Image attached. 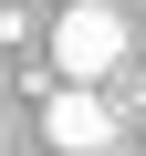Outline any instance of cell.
Here are the masks:
<instances>
[{"label":"cell","instance_id":"cell-1","mask_svg":"<svg viewBox=\"0 0 146 156\" xmlns=\"http://www.w3.org/2000/svg\"><path fill=\"white\" fill-rule=\"evenodd\" d=\"M115 62H125V11L115 0H73V11L52 21V73L63 83H104Z\"/></svg>","mask_w":146,"mask_h":156},{"label":"cell","instance_id":"cell-2","mask_svg":"<svg viewBox=\"0 0 146 156\" xmlns=\"http://www.w3.org/2000/svg\"><path fill=\"white\" fill-rule=\"evenodd\" d=\"M42 135H52L63 156H104V146H115V104H104V83H63V94L42 104Z\"/></svg>","mask_w":146,"mask_h":156},{"label":"cell","instance_id":"cell-3","mask_svg":"<svg viewBox=\"0 0 146 156\" xmlns=\"http://www.w3.org/2000/svg\"><path fill=\"white\" fill-rule=\"evenodd\" d=\"M104 156H125V146H104Z\"/></svg>","mask_w":146,"mask_h":156}]
</instances>
